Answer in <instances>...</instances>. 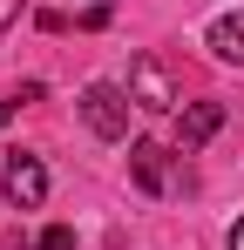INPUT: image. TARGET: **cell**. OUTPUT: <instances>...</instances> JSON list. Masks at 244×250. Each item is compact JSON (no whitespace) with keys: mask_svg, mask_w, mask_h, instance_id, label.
I'll list each match as a JSON object with an SVG mask.
<instances>
[{"mask_svg":"<svg viewBox=\"0 0 244 250\" xmlns=\"http://www.w3.org/2000/svg\"><path fill=\"white\" fill-rule=\"evenodd\" d=\"M129 176H136V189H149V196H176L183 189V163H176V149H163V142H129Z\"/></svg>","mask_w":244,"mask_h":250,"instance_id":"cell-1","label":"cell"},{"mask_svg":"<svg viewBox=\"0 0 244 250\" xmlns=\"http://www.w3.org/2000/svg\"><path fill=\"white\" fill-rule=\"evenodd\" d=\"M81 122L95 128L102 142H122V135H129V95H122L116 82H88L81 88Z\"/></svg>","mask_w":244,"mask_h":250,"instance_id":"cell-2","label":"cell"},{"mask_svg":"<svg viewBox=\"0 0 244 250\" xmlns=\"http://www.w3.org/2000/svg\"><path fill=\"white\" fill-rule=\"evenodd\" d=\"M129 102H136V108H183V95H176V82H170V75H163V61L156 54H136V61H129Z\"/></svg>","mask_w":244,"mask_h":250,"instance_id":"cell-3","label":"cell"},{"mask_svg":"<svg viewBox=\"0 0 244 250\" xmlns=\"http://www.w3.org/2000/svg\"><path fill=\"white\" fill-rule=\"evenodd\" d=\"M0 196L14 209H41L48 203V169H41V156H7V169H0Z\"/></svg>","mask_w":244,"mask_h":250,"instance_id":"cell-4","label":"cell"},{"mask_svg":"<svg viewBox=\"0 0 244 250\" xmlns=\"http://www.w3.org/2000/svg\"><path fill=\"white\" fill-rule=\"evenodd\" d=\"M217 128H224V108H217V102H183V115H176V149L197 156Z\"/></svg>","mask_w":244,"mask_h":250,"instance_id":"cell-5","label":"cell"},{"mask_svg":"<svg viewBox=\"0 0 244 250\" xmlns=\"http://www.w3.org/2000/svg\"><path fill=\"white\" fill-rule=\"evenodd\" d=\"M203 47H210L217 61H231V68H244V14H217V21L203 27Z\"/></svg>","mask_w":244,"mask_h":250,"instance_id":"cell-6","label":"cell"},{"mask_svg":"<svg viewBox=\"0 0 244 250\" xmlns=\"http://www.w3.org/2000/svg\"><path fill=\"white\" fill-rule=\"evenodd\" d=\"M34 250H75V230H61V223H54V230H41Z\"/></svg>","mask_w":244,"mask_h":250,"instance_id":"cell-7","label":"cell"},{"mask_svg":"<svg viewBox=\"0 0 244 250\" xmlns=\"http://www.w3.org/2000/svg\"><path fill=\"white\" fill-rule=\"evenodd\" d=\"M34 95H41V88H27V95H7V102H0V128L14 122V115H21V102H34Z\"/></svg>","mask_w":244,"mask_h":250,"instance_id":"cell-8","label":"cell"},{"mask_svg":"<svg viewBox=\"0 0 244 250\" xmlns=\"http://www.w3.org/2000/svg\"><path fill=\"white\" fill-rule=\"evenodd\" d=\"M231 250H244V216H238V223H231Z\"/></svg>","mask_w":244,"mask_h":250,"instance_id":"cell-9","label":"cell"}]
</instances>
